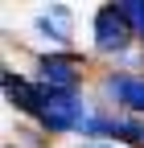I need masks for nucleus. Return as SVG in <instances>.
<instances>
[{
    "label": "nucleus",
    "mask_w": 144,
    "mask_h": 148,
    "mask_svg": "<svg viewBox=\"0 0 144 148\" xmlns=\"http://www.w3.org/2000/svg\"><path fill=\"white\" fill-rule=\"evenodd\" d=\"M4 90H8V99L21 111H29V115H37L41 103H45V86H33L25 78H16V74H4Z\"/></svg>",
    "instance_id": "423d86ee"
},
{
    "label": "nucleus",
    "mask_w": 144,
    "mask_h": 148,
    "mask_svg": "<svg viewBox=\"0 0 144 148\" xmlns=\"http://www.w3.org/2000/svg\"><path fill=\"white\" fill-rule=\"evenodd\" d=\"M74 82H78V62L74 58H62V53L41 58V86L45 90H74Z\"/></svg>",
    "instance_id": "7ed1b4c3"
},
{
    "label": "nucleus",
    "mask_w": 144,
    "mask_h": 148,
    "mask_svg": "<svg viewBox=\"0 0 144 148\" xmlns=\"http://www.w3.org/2000/svg\"><path fill=\"white\" fill-rule=\"evenodd\" d=\"M37 119L49 132H70L82 123V99H74L70 90H45V103L37 111Z\"/></svg>",
    "instance_id": "f257e3e1"
},
{
    "label": "nucleus",
    "mask_w": 144,
    "mask_h": 148,
    "mask_svg": "<svg viewBox=\"0 0 144 148\" xmlns=\"http://www.w3.org/2000/svg\"><path fill=\"white\" fill-rule=\"evenodd\" d=\"M132 41V25H128V16L119 12V4H107L95 12V45L103 53H115Z\"/></svg>",
    "instance_id": "f03ea898"
},
{
    "label": "nucleus",
    "mask_w": 144,
    "mask_h": 148,
    "mask_svg": "<svg viewBox=\"0 0 144 148\" xmlns=\"http://www.w3.org/2000/svg\"><path fill=\"white\" fill-rule=\"evenodd\" d=\"M37 33L41 37H53V41H66L70 37V8H62V4H49V8H41L37 12Z\"/></svg>",
    "instance_id": "0eeeda50"
},
{
    "label": "nucleus",
    "mask_w": 144,
    "mask_h": 148,
    "mask_svg": "<svg viewBox=\"0 0 144 148\" xmlns=\"http://www.w3.org/2000/svg\"><path fill=\"white\" fill-rule=\"evenodd\" d=\"M119 12L128 16L132 33H140V37H144V0H128V4H119Z\"/></svg>",
    "instance_id": "6e6552de"
},
{
    "label": "nucleus",
    "mask_w": 144,
    "mask_h": 148,
    "mask_svg": "<svg viewBox=\"0 0 144 148\" xmlns=\"http://www.w3.org/2000/svg\"><path fill=\"white\" fill-rule=\"evenodd\" d=\"M103 86H107V95L115 103L132 107V111H144V78L140 74H111Z\"/></svg>",
    "instance_id": "39448f33"
},
{
    "label": "nucleus",
    "mask_w": 144,
    "mask_h": 148,
    "mask_svg": "<svg viewBox=\"0 0 144 148\" xmlns=\"http://www.w3.org/2000/svg\"><path fill=\"white\" fill-rule=\"evenodd\" d=\"M86 136H115L123 144L144 148V123L140 119H86Z\"/></svg>",
    "instance_id": "20e7f679"
}]
</instances>
